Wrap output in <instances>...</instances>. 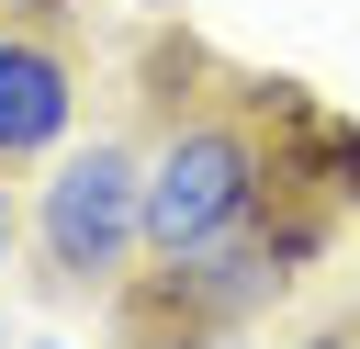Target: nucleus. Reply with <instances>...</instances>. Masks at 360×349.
Here are the masks:
<instances>
[{
    "mask_svg": "<svg viewBox=\"0 0 360 349\" xmlns=\"http://www.w3.org/2000/svg\"><path fill=\"white\" fill-rule=\"evenodd\" d=\"M22 248H34V293L45 304L112 293L146 259V146L135 135H68L45 158V180H34Z\"/></svg>",
    "mask_w": 360,
    "mask_h": 349,
    "instance_id": "nucleus-1",
    "label": "nucleus"
},
{
    "mask_svg": "<svg viewBox=\"0 0 360 349\" xmlns=\"http://www.w3.org/2000/svg\"><path fill=\"white\" fill-rule=\"evenodd\" d=\"M270 191V135L248 101H180L146 135V259H191L236 225H259Z\"/></svg>",
    "mask_w": 360,
    "mask_h": 349,
    "instance_id": "nucleus-2",
    "label": "nucleus"
},
{
    "mask_svg": "<svg viewBox=\"0 0 360 349\" xmlns=\"http://www.w3.org/2000/svg\"><path fill=\"white\" fill-rule=\"evenodd\" d=\"M79 34L56 23V0H0V180L45 169L79 135Z\"/></svg>",
    "mask_w": 360,
    "mask_h": 349,
    "instance_id": "nucleus-3",
    "label": "nucleus"
},
{
    "mask_svg": "<svg viewBox=\"0 0 360 349\" xmlns=\"http://www.w3.org/2000/svg\"><path fill=\"white\" fill-rule=\"evenodd\" d=\"M292 349H360V315H326V326H304Z\"/></svg>",
    "mask_w": 360,
    "mask_h": 349,
    "instance_id": "nucleus-4",
    "label": "nucleus"
},
{
    "mask_svg": "<svg viewBox=\"0 0 360 349\" xmlns=\"http://www.w3.org/2000/svg\"><path fill=\"white\" fill-rule=\"evenodd\" d=\"M22 259V203H11V180H0V270Z\"/></svg>",
    "mask_w": 360,
    "mask_h": 349,
    "instance_id": "nucleus-5",
    "label": "nucleus"
},
{
    "mask_svg": "<svg viewBox=\"0 0 360 349\" xmlns=\"http://www.w3.org/2000/svg\"><path fill=\"white\" fill-rule=\"evenodd\" d=\"M214 349H259V338H248V326H236V338H214Z\"/></svg>",
    "mask_w": 360,
    "mask_h": 349,
    "instance_id": "nucleus-6",
    "label": "nucleus"
}]
</instances>
